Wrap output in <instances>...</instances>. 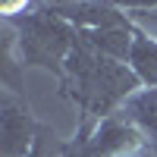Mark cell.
<instances>
[{
	"label": "cell",
	"instance_id": "6da1fadb",
	"mask_svg": "<svg viewBox=\"0 0 157 157\" xmlns=\"http://www.w3.org/2000/svg\"><path fill=\"white\" fill-rule=\"evenodd\" d=\"M138 88H141V82L129 69V63L101 57L78 38L75 50L66 60V72H63V91L82 110L78 126H94L107 116L120 113L123 104Z\"/></svg>",
	"mask_w": 157,
	"mask_h": 157
},
{
	"label": "cell",
	"instance_id": "7a4b0ae2",
	"mask_svg": "<svg viewBox=\"0 0 157 157\" xmlns=\"http://www.w3.org/2000/svg\"><path fill=\"white\" fill-rule=\"evenodd\" d=\"M16 32V50L22 66L50 69L60 82L66 72V60L78 44V29L54 13V6H38L19 19H6Z\"/></svg>",
	"mask_w": 157,
	"mask_h": 157
},
{
	"label": "cell",
	"instance_id": "3957f363",
	"mask_svg": "<svg viewBox=\"0 0 157 157\" xmlns=\"http://www.w3.org/2000/svg\"><path fill=\"white\" fill-rule=\"evenodd\" d=\"M75 138H82L88 145V151H94L98 157H145V154H151V141L123 113H113L94 126H78Z\"/></svg>",
	"mask_w": 157,
	"mask_h": 157
},
{
	"label": "cell",
	"instance_id": "277c9868",
	"mask_svg": "<svg viewBox=\"0 0 157 157\" xmlns=\"http://www.w3.org/2000/svg\"><path fill=\"white\" fill-rule=\"evenodd\" d=\"M38 120L29 101L16 91H3L0 98V157H25L35 141Z\"/></svg>",
	"mask_w": 157,
	"mask_h": 157
},
{
	"label": "cell",
	"instance_id": "5b68a950",
	"mask_svg": "<svg viewBox=\"0 0 157 157\" xmlns=\"http://www.w3.org/2000/svg\"><path fill=\"white\" fill-rule=\"evenodd\" d=\"M151 145L157 141V88H138L120 110Z\"/></svg>",
	"mask_w": 157,
	"mask_h": 157
},
{
	"label": "cell",
	"instance_id": "8992f818",
	"mask_svg": "<svg viewBox=\"0 0 157 157\" xmlns=\"http://www.w3.org/2000/svg\"><path fill=\"white\" fill-rule=\"evenodd\" d=\"M129 69L135 72L141 88H157V38L145 35L135 25V38H132V50H129Z\"/></svg>",
	"mask_w": 157,
	"mask_h": 157
},
{
	"label": "cell",
	"instance_id": "52a82bcc",
	"mask_svg": "<svg viewBox=\"0 0 157 157\" xmlns=\"http://www.w3.org/2000/svg\"><path fill=\"white\" fill-rule=\"evenodd\" d=\"M25 157H66V141H60L57 132L47 123H38L35 141H32V148H29Z\"/></svg>",
	"mask_w": 157,
	"mask_h": 157
},
{
	"label": "cell",
	"instance_id": "ba28073f",
	"mask_svg": "<svg viewBox=\"0 0 157 157\" xmlns=\"http://www.w3.org/2000/svg\"><path fill=\"white\" fill-rule=\"evenodd\" d=\"M123 13H126V16L132 19L145 35L157 38V10H123Z\"/></svg>",
	"mask_w": 157,
	"mask_h": 157
},
{
	"label": "cell",
	"instance_id": "9c48e42d",
	"mask_svg": "<svg viewBox=\"0 0 157 157\" xmlns=\"http://www.w3.org/2000/svg\"><path fill=\"white\" fill-rule=\"evenodd\" d=\"M0 10H3V19H19L25 13L38 10L35 0H0Z\"/></svg>",
	"mask_w": 157,
	"mask_h": 157
},
{
	"label": "cell",
	"instance_id": "30bf717a",
	"mask_svg": "<svg viewBox=\"0 0 157 157\" xmlns=\"http://www.w3.org/2000/svg\"><path fill=\"white\" fill-rule=\"evenodd\" d=\"M151 151H154V157H157V141H154V145H151Z\"/></svg>",
	"mask_w": 157,
	"mask_h": 157
},
{
	"label": "cell",
	"instance_id": "8fae6325",
	"mask_svg": "<svg viewBox=\"0 0 157 157\" xmlns=\"http://www.w3.org/2000/svg\"><path fill=\"white\" fill-rule=\"evenodd\" d=\"M66 3H75V0H66Z\"/></svg>",
	"mask_w": 157,
	"mask_h": 157
}]
</instances>
